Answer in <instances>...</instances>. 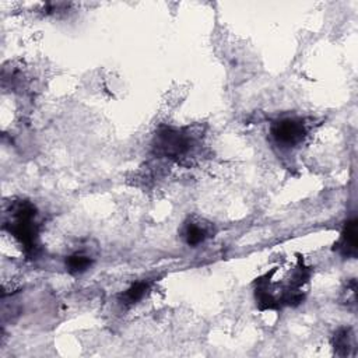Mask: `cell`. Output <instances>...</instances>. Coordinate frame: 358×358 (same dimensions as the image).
Instances as JSON below:
<instances>
[{
    "label": "cell",
    "instance_id": "obj_1",
    "mask_svg": "<svg viewBox=\"0 0 358 358\" xmlns=\"http://www.w3.org/2000/svg\"><path fill=\"white\" fill-rule=\"evenodd\" d=\"M38 212L31 201L20 200L10 204L5 230H8L24 248L27 255H37L39 249Z\"/></svg>",
    "mask_w": 358,
    "mask_h": 358
},
{
    "label": "cell",
    "instance_id": "obj_6",
    "mask_svg": "<svg viewBox=\"0 0 358 358\" xmlns=\"http://www.w3.org/2000/svg\"><path fill=\"white\" fill-rule=\"evenodd\" d=\"M151 287V281L148 280H141L137 281L135 284H132L122 295H121V301L123 305L126 306H132L135 304H137L139 301H141L144 298V295L147 294V291Z\"/></svg>",
    "mask_w": 358,
    "mask_h": 358
},
{
    "label": "cell",
    "instance_id": "obj_5",
    "mask_svg": "<svg viewBox=\"0 0 358 358\" xmlns=\"http://www.w3.org/2000/svg\"><path fill=\"white\" fill-rule=\"evenodd\" d=\"M182 237L189 246L196 248L210 237L209 224H201L200 221H188L183 226Z\"/></svg>",
    "mask_w": 358,
    "mask_h": 358
},
{
    "label": "cell",
    "instance_id": "obj_3",
    "mask_svg": "<svg viewBox=\"0 0 358 358\" xmlns=\"http://www.w3.org/2000/svg\"><path fill=\"white\" fill-rule=\"evenodd\" d=\"M275 143L281 148H292L302 143L306 133V125L299 118H286L277 121L270 129Z\"/></svg>",
    "mask_w": 358,
    "mask_h": 358
},
{
    "label": "cell",
    "instance_id": "obj_2",
    "mask_svg": "<svg viewBox=\"0 0 358 358\" xmlns=\"http://www.w3.org/2000/svg\"><path fill=\"white\" fill-rule=\"evenodd\" d=\"M195 143L193 136L183 129L175 128H161L156 135V150L159 155H163L170 159L183 157L190 151Z\"/></svg>",
    "mask_w": 358,
    "mask_h": 358
},
{
    "label": "cell",
    "instance_id": "obj_4",
    "mask_svg": "<svg viewBox=\"0 0 358 358\" xmlns=\"http://www.w3.org/2000/svg\"><path fill=\"white\" fill-rule=\"evenodd\" d=\"M335 250L344 259L357 257V220H348L340 234L339 241L335 243Z\"/></svg>",
    "mask_w": 358,
    "mask_h": 358
},
{
    "label": "cell",
    "instance_id": "obj_8",
    "mask_svg": "<svg viewBox=\"0 0 358 358\" xmlns=\"http://www.w3.org/2000/svg\"><path fill=\"white\" fill-rule=\"evenodd\" d=\"M333 346H335V350H336L339 354H341V355H346V354H347L348 347H350V336H348V330H347V329H340V330L335 335Z\"/></svg>",
    "mask_w": 358,
    "mask_h": 358
},
{
    "label": "cell",
    "instance_id": "obj_7",
    "mask_svg": "<svg viewBox=\"0 0 358 358\" xmlns=\"http://www.w3.org/2000/svg\"><path fill=\"white\" fill-rule=\"evenodd\" d=\"M65 265L70 275H81L92 266V259L90 257H87V255L74 253L66 258Z\"/></svg>",
    "mask_w": 358,
    "mask_h": 358
}]
</instances>
